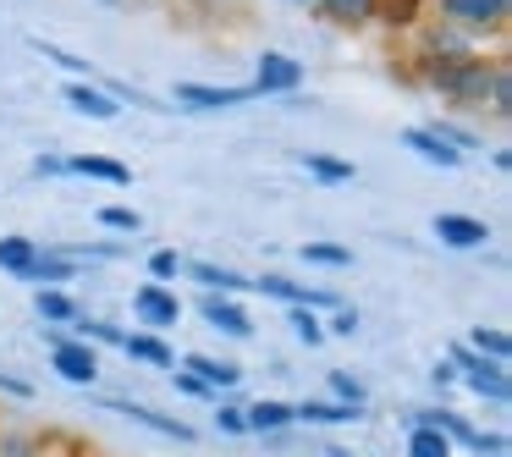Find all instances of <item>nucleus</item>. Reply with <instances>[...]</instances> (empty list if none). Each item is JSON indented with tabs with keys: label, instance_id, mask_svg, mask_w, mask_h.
Returning <instances> with one entry per match:
<instances>
[{
	"label": "nucleus",
	"instance_id": "f257e3e1",
	"mask_svg": "<svg viewBox=\"0 0 512 457\" xmlns=\"http://www.w3.org/2000/svg\"><path fill=\"white\" fill-rule=\"evenodd\" d=\"M496 67H501V61L468 56V50H446V56H424V61H419V78L430 83L435 94H446V100H457V105H479V111H485Z\"/></svg>",
	"mask_w": 512,
	"mask_h": 457
},
{
	"label": "nucleus",
	"instance_id": "f03ea898",
	"mask_svg": "<svg viewBox=\"0 0 512 457\" xmlns=\"http://www.w3.org/2000/svg\"><path fill=\"white\" fill-rule=\"evenodd\" d=\"M512 0H435V17L463 34H501L507 28Z\"/></svg>",
	"mask_w": 512,
	"mask_h": 457
},
{
	"label": "nucleus",
	"instance_id": "7ed1b4c3",
	"mask_svg": "<svg viewBox=\"0 0 512 457\" xmlns=\"http://www.w3.org/2000/svg\"><path fill=\"white\" fill-rule=\"evenodd\" d=\"M452 369H463L468 391H479V397H490V402H507V397H512L507 364H496V358H479L474 347H452Z\"/></svg>",
	"mask_w": 512,
	"mask_h": 457
},
{
	"label": "nucleus",
	"instance_id": "20e7f679",
	"mask_svg": "<svg viewBox=\"0 0 512 457\" xmlns=\"http://www.w3.org/2000/svg\"><path fill=\"white\" fill-rule=\"evenodd\" d=\"M50 364H56L61 380H72V386H94V380H100V353H94L89 342H78V336H56V342H50Z\"/></svg>",
	"mask_w": 512,
	"mask_h": 457
},
{
	"label": "nucleus",
	"instance_id": "39448f33",
	"mask_svg": "<svg viewBox=\"0 0 512 457\" xmlns=\"http://www.w3.org/2000/svg\"><path fill=\"white\" fill-rule=\"evenodd\" d=\"M133 314L149 331H166V325L182 320V303H177V292H166V281H144V287L133 292Z\"/></svg>",
	"mask_w": 512,
	"mask_h": 457
},
{
	"label": "nucleus",
	"instance_id": "423d86ee",
	"mask_svg": "<svg viewBox=\"0 0 512 457\" xmlns=\"http://www.w3.org/2000/svg\"><path fill=\"white\" fill-rule=\"evenodd\" d=\"M298 83H303V67H298V61L281 56V50H265L248 89H254V94H298Z\"/></svg>",
	"mask_w": 512,
	"mask_h": 457
},
{
	"label": "nucleus",
	"instance_id": "0eeeda50",
	"mask_svg": "<svg viewBox=\"0 0 512 457\" xmlns=\"http://www.w3.org/2000/svg\"><path fill=\"white\" fill-rule=\"evenodd\" d=\"M199 314H204V325H210V331H226V336H254V325H248L243 303H237L232 292H204Z\"/></svg>",
	"mask_w": 512,
	"mask_h": 457
},
{
	"label": "nucleus",
	"instance_id": "6e6552de",
	"mask_svg": "<svg viewBox=\"0 0 512 457\" xmlns=\"http://www.w3.org/2000/svg\"><path fill=\"white\" fill-rule=\"evenodd\" d=\"M254 100V89H210V83H177V105H188V111H226V105H248Z\"/></svg>",
	"mask_w": 512,
	"mask_h": 457
},
{
	"label": "nucleus",
	"instance_id": "1a4fd4ad",
	"mask_svg": "<svg viewBox=\"0 0 512 457\" xmlns=\"http://www.w3.org/2000/svg\"><path fill=\"white\" fill-rule=\"evenodd\" d=\"M111 413H122V419H133V424H149V430H155V435H166V441H182V446L193 441V424H182V419H166V413L144 408V402L111 397Z\"/></svg>",
	"mask_w": 512,
	"mask_h": 457
},
{
	"label": "nucleus",
	"instance_id": "9d476101",
	"mask_svg": "<svg viewBox=\"0 0 512 457\" xmlns=\"http://www.w3.org/2000/svg\"><path fill=\"white\" fill-rule=\"evenodd\" d=\"M182 369H188V375H199L204 386L215 391V397H221V391H232L237 380H243V364H232V358H204V353H188V358H182Z\"/></svg>",
	"mask_w": 512,
	"mask_h": 457
},
{
	"label": "nucleus",
	"instance_id": "9b49d317",
	"mask_svg": "<svg viewBox=\"0 0 512 457\" xmlns=\"http://www.w3.org/2000/svg\"><path fill=\"white\" fill-rule=\"evenodd\" d=\"M435 237L452 248H485L490 243V226L474 221V215H435Z\"/></svg>",
	"mask_w": 512,
	"mask_h": 457
},
{
	"label": "nucleus",
	"instance_id": "f8f14e48",
	"mask_svg": "<svg viewBox=\"0 0 512 457\" xmlns=\"http://www.w3.org/2000/svg\"><path fill=\"white\" fill-rule=\"evenodd\" d=\"M67 105L72 111H83V116H94V122H116V94H105V89H94V83H67Z\"/></svg>",
	"mask_w": 512,
	"mask_h": 457
},
{
	"label": "nucleus",
	"instance_id": "ddd939ff",
	"mask_svg": "<svg viewBox=\"0 0 512 457\" xmlns=\"http://www.w3.org/2000/svg\"><path fill=\"white\" fill-rule=\"evenodd\" d=\"M402 144H408L419 160H430V166H441V171H457V166H463V155H457L452 144H441V138H435L430 127H408V133H402Z\"/></svg>",
	"mask_w": 512,
	"mask_h": 457
},
{
	"label": "nucleus",
	"instance_id": "4468645a",
	"mask_svg": "<svg viewBox=\"0 0 512 457\" xmlns=\"http://www.w3.org/2000/svg\"><path fill=\"white\" fill-rule=\"evenodd\" d=\"M72 177H94V182H111V188H127L133 182V171L122 166V160H105V155H72L67 160Z\"/></svg>",
	"mask_w": 512,
	"mask_h": 457
},
{
	"label": "nucleus",
	"instance_id": "2eb2a0df",
	"mask_svg": "<svg viewBox=\"0 0 512 457\" xmlns=\"http://www.w3.org/2000/svg\"><path fill=\"white\" fill-rule=\"evenodd\" d=\"M122 353L133 358V364H155V369H171V364H177V353H171V347L160 342L155 331H133V336H122Z\"/></svg>",
	"mask_w": 512,
	"mask_h": 457
},
{
	"label": "nucleus",
	"instance_id": "dca6fc26",
	"mask_svg": "<svg viewBox=\"0 0 512 457\" xmlns=\"http://www.w3.org/2000/svg\"><path fill=\"white\" fill-rule=\"evenodd\" d=\"M314 12L325 23H342V28H364L369 17L380 12V0H314Z\"/></svg>",
	"mask_w": 512,
	"mask_h": 457
},
{
	"label": "nucleus",
	"instance_id": "f3484780",
	"mask_svg": "<svg viewBox=\"0 0 512 457\" xmlns=\"http://www.w3.org/2000/svg\"><path fill=\"white\" fill-rule=\"evenodd\" d=\"M34 314H39L45 325H72L83 309L72 303V292H61V287H39V292H34Z\"/></svg>",
	"mask_w": 512,
	"mask_h": 457
},
{
	"label": "nucleus",
	"instance_id": "a211bd4d",
	"mask_svg": "<svg viewBox=\"0 0 512 457\" xmlns=\"http://www.w3.org/2000/svg\"><path fill=\"white\" fill-rule=\"evenodd\" d=\"M34 259H39V243H34V237H0V270H6V276L28 281Z\"/></svg>",
	"mask_w": 512,
	"mask_h": 457
},
{
	"label": "nucleus",
	"instance_id": "6ab92c4d",
	"mask_svg": "<svg viewBox=\"0 0 512 457\" xmlns=\"http://www.w3.org/2000/svg\"><path fill=\"white\" fill-rule=\"evenodd\" d=\"M193 281H204V292H248L254 281L248 276H237V270H226V265H204V259H193V265H182Z\"/></svg>",
	"mask_w": 512,
	"mask_h": 457
},
{
	"label": "nucleus",
	"instance_id": "aec40b11",
	"mask_svg": "<svg viewBox=\"0 0 512 457\" xmlns=\"http://www.w3.org/2000/svg\"><path fill=\"white\" fill-rule=\"evenodd\" d=\"M243 419H248V430H287L292 419H298V413H292V402H276V397H259L254 408H243Z\"/></svg>",
	"mask_w": 512,
	"mask_h": 457
},
{
	"label": "nucleus",
	"instance_id": "412c9836",
	"mask_svg": "<svg viewBox=\"0 0 512 457\" xmlns=\"http://www.w3.org/2000/svg\"><path fill=\"white\" fill-rule=\"evenodd\" d=\"M303 424H353L364 419V408H347V402H303V408H292Z\"/></svg>",
	"mask_w": 512,
	"mask_h": 457
},
{
	"label": "nucleus",
	"instance_id": "4be33fe9",
	"mask_svg": "<svg viewBox=\"0 0 512 457\" xmlns=\"http://www.w3.org/2000/svg\"><path fill=\"white\" fill-rule=\"evenodd\" d=\"M468 347H474L479 358H496V364H507V358H512V336H507V331H496V325H474Z\"/></svg>",
	"mask_w": 512,
	"mask_h": 457
},
{
	"label": "nucleus",
	"instance_id": "5701e85b",
	"mask_svg": "<svg viewBox=\"0 0 512 457\" xmlns=\"http://www.w3.org/2000/svg\"><path fill=\"white\" fill-rule=\"evenodd\" d=\"M408 457H452V441L441 430H408Z\"/></svg>",
	"mask_w": 512,
	"mask_h": 457
},
{
	"label": "nucleus",
	"instance_id": "b1692460",
	"mask_svg": "<svg viewBox=\"0 0 512 457\" xmlns=\"http://www.w3.org/2000/svg\"><path fill=\"white\" fill-rule=\"evenodd\" d=\"M72 276H78V270H72L67 254H39L34 270H28V281H72Z\"/></svg>",
	"mask_w": 512,
	"mask_h": 457
},
{
	"label": "nucleus",
	"instance_id": "393cba45",
	"mask_svg": "<svg viewBox=\"0 0 512 457\" xmlns=\"http://www.w3.org/2000/svg\"><path fill=\"white\" fill-rule=\"evenodd\" d=\"M303 166H309V177H320V182H353V166H347V160H331V155H303Z\"/></svg>",
	"mask_w": 512,
	"mask_h": 457
},
{
	"label": "nucleus",
	"instance_id": "a878e982",
	"mask_svg": "<svg viewBox=\"0 0 512 457\" xmlns=\"http://www.w3.org/2000/svg\"><path fill=\"white\" fill-rule=\"evenodd\" d=\"M94 221H100V226H111V232H138V226H144V215H138V210H127V204H105V210L94 215Z\"/></svg>",
	"mask_w": 512,
	"mask_h": 457
},
{
	"label": "nucleus",
	"instance_id": "bb28decb",
	"mask_svg": "<svg viewBox=\"0 0 512 457\" xmlns=\"http://www.w3.org/2000/svg\"><path fill=\"white\" fill-rule=\"evenodd\" d=\"M303 259H309V265H336V270H347V265H353V248H336V243H309V248H303Z\"/></svg>",
	"mask_w": 512,
	"mask_h": 457
},
{
	"label": "nucleus",
	"instance_id": "cd10ccee",
	"mask_svg": "<svg viewBox=\"0 0 512 457\" xmlns=\"http://www.w3.org/2000/svg\"><path fill=\"white\" fill-rule=\"evenodd\" d=\"M490 111L496 116L512 111V72L507 67H496V78H490Z\"/></svg>",
	"mask_w": 512,
	"mask_h": 457
},
{
	"label": "nucleus",
	"instance_id": "c85d7f7f",
	"mask_svg": "<svg viewBox=\"0 0 512 457\" xmlns=\"http://www.w3.org/2000/svg\"><path fill=\"white\" fill-rule=\"evenodd\" d=\"M292 331H298V342H309V347L325 342V325L314 320V309H292Z\"/></svg>",
	"mask_w": 512,
	"mask_h": 457
},
{
	"label": "nucleus",
	"instance_id": "c756f323",
	"mask_svg": "<svg viewBox=\"0 0 512 457\" xmlns=\"http://www.w3.org/2000/svg\"><path fill=\"white\" fill-rule=\"evenodd\" d=\"M331 391L347 402V408H364V386H358V380L347 375V369H336V375H331Z\"/></svg>",
	"mask_w": 512,
	"mask_h": 457
},
{
	"label": "nucleus",
	"instance_id": "7c9ffc66",
	"mask_svg": "<svg viewBox=\"0 0 512 457\" xmlns=\"http://www.w3.org/2000/svg\"><path fill=\"white\" fill-rule=\"evenodd\" d=\"M215 430H226V435H248V419H243V408H232V402H221V408H215Z\"/></svg>",
	"mask_w": 512,
	"mask_h": 457
},
{
	"label": "nucleus",
	"instance_id": "2f4dec72",
	"mask_svg": "<svg viewBox=\"0 0 512 457\" xmlns=\"http://www.w3.org/2000/svg\"><path fill=\"white\" fill-rule=\"evenodd\" d=\"M177 270H182V259L171 254V248H160V254H149V276H155V281H171Z\"/></svg>",
	"mask_w": 512,
	"mask_h": 457
},
{
	"label": "nucleus",
	"instance_id": "473e14b6",
	"mask_svg": "<svg viewBox=\"0 0 512 457\" xmlns=\"http://www.w3.org/2000/svg\"><path fill=\"white\" fill-rule=\"evenodd\" d=\"M34 50H45L50 61H61V67H67V72H78V78H83V72H89V61H78V56H72V50H56V45H45V39H34Z\"/></svg>",
	"mask_w": 512,
	"mask_h": 457
},
{
	"label": "nucleus",
	"instance_id": "72a5a7b5",
	"mask_svg": "<svg viewBox=\"0 0 512 457\" xmlns=\"http://www.w3.org/2000/svg\"><path fill=\"white\" fill-rule=\"evenodd\" d=\"M177 391H188V397H215V391L204 386L199 375H188V369H177Z\"/></svg>",
	"mask_w": 512,
	"mask_h": 457
},
{
	"label": "nucleus",
	"instance_id": "f704fd0d",
	"mask_svg": "<svg viewBox=\"0 0 512 457\" xmlns=\"http://www.w3.org/2000/svg\"><path fill=\"white\" fill-rule=\"evenodd\" d=\"M61 171H67V160H61V155H39L34 160V177H61Z\"/></svg>",
	"mask_w": 512,
	"mask_h": 457
},
{
	"label": "nucleus",
	"instance_id": "c9c22d12",
	"mask_svg": "<svg viewBox=\"0 0 512 457\" xmlns=\"http://www.w3.org/2000/svg\"><path fill=\"white\" fill-rule=\"evenodd\" d=\"M331 331H336V336H353V331H358V309H336Z\"/></svg>",
	"mask_w": 512,
	"mask_h": 457
},
{
	"label": "nucleus",
	"instance_id": "e433bc0d",
	"mask_svg": "<svg viewBox=\"0 0 512 457\" xmlns=\"http://www.w3.org/2000/svg\"><path fill=\"white\" fill-rule=\"evenodd\" d=\"M0 391H12V397H28V391H34V386H28V380H12V375H0Z\"/></svg>",
	"mask_w": 512,
	"mask_h": 457
},
{
	"label": "nucleus",
	"instance_id": "4c0bfd02",
	"mask_svg": "<svg viewBox=\"0 0 512 457\" xmlns=\"http://www.w3.org/2000/svg\"><path fill=\"white\" fill-rule=\"evenodd\" d=\"M457 380V369H452V358H446V364H435V386H452Z\"/></svg>",
	"mask_w": 512,
	"mask_h": 457
},
{
	"label": "nucleus",
	"instance_id": "58836bf2",
	"mask_svg": "<svg viewBox=\"0 0 512 457\" xmlns=\"http://www.w3.org/2000/svg\"><path fill=\"white\" fill-rule=\"evenodd\" d=\"M325 457H353V452H342V446H331V452H325Z\"/></svg>",
	"mask_w": 512,
	"mask_h": 457
},
{
	"label": "nucleus",
	"instance_id": "ea45409f",
	"mask_svg": "<svg viewBox=\"0 0 512 457\" xmlns=\"http://www.w3.org/2000/svg\"><path fill=\"white\" fill-rule=\"evenodd\" d=\"M292 6H314V0H292Z\"/></svg>",
	"mask_w": 512,
	"mask_h": 457
}]
</instances>
